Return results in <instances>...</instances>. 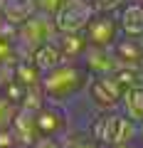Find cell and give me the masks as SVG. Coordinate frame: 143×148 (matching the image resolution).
Listing matches in <instances>:
<instances>
[{"instance_id":"cell-8","label":"cell","mask_w":143,"mask_h":148,"mask_svg":"<svg viewBox=\"0 0 143 148\" xmlns=\"http://www.w3.org/2000/svg\"><path fill=\"white\" fill-rule=\"evenodd\" d=\"M79 64L86 69L89 77H116L123 69L114 54V49H101V47H86Z\"/></svg>"},{"instance_id":"cell-9","label":"cell","mask_w":143,"mask_h":148,"mask_svg":"<svg viewBox=\"0 0 143 148\" xmlns=\"http://www.w3.org/2000/svg\"><path fill=\"white\" fill-rule=\"evenodd\" d=\"M116 17H118V27H121V37H131V40L143 37V3L128 0L116 12Z\"/></svg>"},{"instance_id":"cell-1","label":"cell","mask_w":143,"mask_h":148,"mask_svg":"<svg viewBox=\"0 0 143 148\" xmlns=\"http://www.w3.org/2000/svg\"><path fill=\"white\" fill-rule=\"evenodd\" d=\"M91 77L79 62H62L59 67L49 69L40 79V91L52 104H67L86 94Z\"/></svg>"},{"instance_id":"cell-2","label":"cell","mask_w":143,"mask_h":148,"mask_svg":"<svg viewBox=\"0 0 143 148\" xmlns=\"http://www.w3.org/2000/svg\"><path fill=\"white\" fill-rule=\"evenodd\" d=\"M136 128L138 123L131 121L121 109L99 111L89 121V138L104 148H114L121 143H136Z\"/></svg>"},{"instance_id":"cell-15","label":"cell","mask_w":143,"mask_h":148,"mask_svg":"<svg viewBox=\"0 0 143 148\" xmlns=\"http://www.w3.org/2000/svg\"><path fill=\"white\" fill-rule=\"evenodd\" d=\"M15 114H17V104H12L5 94H0V131H8L12 126Z\"/></svg>"},{"instance_id":"cell-24","label":"cell","mask_w":143,"mask_h":148,"mask_svg":"<svg viewBox=\"0 0 143 148\" xmlns=\"http://www.w3.org/2000/svg\"><path fill=\"white\" fill-rule=\"evenodd\" d=\"M141 45H143V37H141Z\"/></svg>"},{"instance_id":"cell-10","label":"cell","mask_w":143,"mask_h":148,"mask_svg":"<svg viewBox=\"0 0 143 148\" xmlns=\"http://www.w3.org/2000/svg\"><path fill=\"white\" fill-rule=\"evenodd\" d=\"M37 12L35 0H3L0 3V17L12 27H20Z\"/></svg>"},{"instance_id":"cell-19","label":"cell","mask_w":143,"mask_h":148,"mask_svg":"<svg viewBox=\"0 0 143 148\" xmlns=\"http://www.w3.org/2000/svg\"><path fill=\"white\" fill-rule=\"evenodd\" d=\"M30 148H67V141L64 138H42L40 136Z\"/></svg>"},{"instance_id":"cell-21","label":"cell","mask_w":143,"mask_h":148,"mask_svg":"<svg viewBox=\"0 0 143 148\" xmlns=\"http://www.w3.org/2000/svg\"><path fill=\"white\" fill-rule=\"evenodd\" d=\"M136 143L143 148V121L138 123V128H136Z\"/></svg>"},{"instance_id":"cell-7","label":"cell","mask_w":143,"mask_h":148,"mask_svg":"<svg viewBox=\"0 0 143 148\" xmlns=\"http://www.w3.org/2000/svg\"><path fill=\"white\" fill-rule=\"evenodd\" d=\"M86 96L96 111H111L121 106L123 86L118 84L116 77H91L89 86H86Z\"/></svg>"},{"instance_id":"cell-18","label":"cell","mask_w":143,"mask_h":148,"mask_svg":"<svg viewBox=\"0 0 143 148\" xmlns=\"http://www.w3.org/2000/svg\"><path fill=\"white\" fill-rule=\"evenodd\" d=\"M12 57H15V45L5 37H0V64H8Z\"/></svg>"},{"instance_id":"cell-4","label":"cell","mask_w":143,"mask_h":148,"mask_svg":"<svg viewBox=\"0 0 143 148\" xmlns=\"http://www.w3.org/2000/svg\"><path fill=\"white\" fill-rule=\"evenodd\" d=\"M84 37L89 47L114 49V45L121 40V27H118L116 12H96L86 25Z\"/></svg>"},{"instance_id":"cell-20","label":"cell","mask_w":143,"mask_h":148,"mask_svg":"<svg viewBox=\"0 0 143 148\" xmlns=\"http://www.w3.org/2000/svg\"><path fill=\"white\" fill-rule=\"evenodd\" d=\"M67 148H104L94 141V138H77V141L67 143Z\"/></svg>"},{"instance_id":"cell-14","label":"cell","mask_w":143,"mask_h":148,"mask_svg":"<svg viewBox=\"0 0 143 148\" xmlns=\"http://www.w3.org/2000/svg\"><path fill=\"white\" fill-rule=\"evenodd\" d=\"M118 109L126 114L131 121L141 123L143 121V84L138 86H128L123 89V96H121V106Z\"/></svg>"},{"instance_id":"cell-5","label":"cell","mask_w":143,"mask_h":148,"mask_svg":"<svg viewBox=\"0 0 143 148\" xmlns=\"http://www.w3.org/2000/svg\"><path fill=\"white\" fill-rule=\"evenodd\" d=\"M94 15H96V10L89 0H67V5L52 20H54V27H57L59 35H74V32H84Z\"/></svg>"},{"instance_id":"cell-22","label":"cell","mask_w":143,"mask_h":148,"mask_svg":"<svg viewBox=\"0 0 143 148\" xmlns=\"http://www.w3.org/2000/svg\"><path fill=\"white\" fill-rule=\"evenodd\" d=\"M114 148H141L138 143H121V146H114Z\"/></svg>"},{"instance_id":"cell-25","label":"cell","mask_w":143,"mask_h":148,"mask_svg":"<svg viewBox=\"0 0 143 148\" xmlns=\"http://www.w3.org/2000/svg\"><path fill=\"white\" fill-rule=\"evenodd\" d=\"M138 3H143V0H138Z\"/></svg>"},{"instance_id":"cell-23","label":"cell","mask_w":143,"mask_h":148,"mask_svg":"<svg viewBox=\"0 0 143 148\" xmlns=\"http://www.w3.org/2000/svg\"><path fill=\"white\" fill-rule=\"evenodd\" d=\"M138 69H141V74H143V62H141V64H138Z\"/></svg>"},{"instance_id":"cell-11","label":"cell","mask_w":143,"mask_h":148,"mask_svg":"<svg viewBox=\"0 0 143 148\" xmlns=\"http://www.w3.org/2000/svg\"><path fill=\"white\" fill-rule=\"evenodd\" d=\"M30 62L37 67L40 74H44V72H49V69L59 67V64L64 62V57H62V52H59V47H57V40H52V42H47V45H42V47H37L35 52H32Z\"/></svg>"},{"instance_id":"cell-3","label":"cell","mask_w":143,"mask_h":148,"mask_svg":"<svg viewBox=\"0 0 143 148\" xmlns=\"http://www.w3.org/2000/svg\"><path fill=\"white\" fill-rule=\"evenodd\" d=\"M57 27H54V20L49 15H42V12H35V15L30 17L27 22H22L20 27H17V42L22 45L25 49H30V57L32 52L37 47H42V45L52 42V40H57Z\"/></svg>"},{"instance_id":"cell-17","label":"cell","mask_w":143,"mask_h":148,"mask_svg":"<svg viewBox=\"0 0 143 148\" xmlns=\"http://www.w3.org/2000/svg\"><path fill=\"white\" fill-rule=\"evenodd\" d=\"M96 12H118L128 0H89Z\"/></svg>"},{"instance_id":"cell-13","label":"cell","mask_w":143,"mask_h":148,"mask_svg":"<svg viewBox=\"0 0 143 148\" xmlns=\"http://www.w3.org/2000/svg\"><path fill=\"white\" fill-rule=\"evenodd\" d=\"M57 47L62 52L64 62H79L89 45H86L84 32H74V35H57Z\"/></svg>"},{"instance_id":"cell-12","label":"cell","mask_w":143,"mask_h":148,"mask_svg":"<svg viewBox=\"0 0 143 148\" xmlns=\"http://www.w3.org/2000/svg\"><path fill=\"white\" fill-rule=\"evenodd\" d=\"M114 54L121 62V67H138L143 62V45L141 40H131V37H121L114 45Z\"/></svg>"},{"instance_id":"cell-16","label":"cell","mask_w":143,"mask_h":148,"mask_svg":"<svg viewBox=\"0 0 143 148\" xmlns=\"http://www.w3.org/2000/svg\"><path fill=\"white\" fill-rule=\"evenodd\" d=\"M64 5H67V0H35V8H37V12L49 15V17H54Z\"/></svg>"},{"instance_id":"cell-6","label":"cell","mask_w":143,"mask_h":148,"mask_svg":"<svg viewBox=\"0 0 143 148\" xmlns=\"http://www.w3.org/2000/svg\"><path fill=\"white\" fill-rule=\"evenodd\" d=\"M69 123H72V116L62 109V104L44 101L42 109L35 111L37 136H42V138H64L69 133Z\"/></svg>"}]
</instances>
